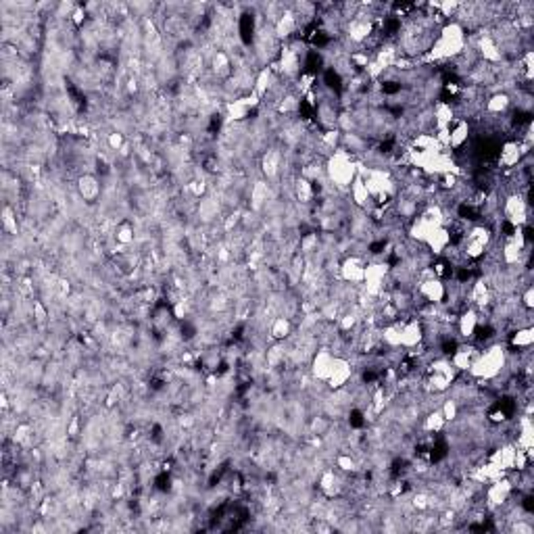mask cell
<instances>
[{
	"mask_svg": "<svg viewBox=\"0 0 534 534\" xmlns=\"http://www.w3.org/2000/svg\"><path fill=\"white\" fill-rule=\"evenodd\" d=\"M78 184H75V192H78V198L84 203V205H96L101 203L103 198V184L99 180V176L94 172H84L78 176V180H75Z\"/></svg>",
	"mask_w": 534,
	"mask_h": 534,
	"instance_id": "1",
	"label": "cell"
},
{
	"mask_svg": "<svg viewBox=\"0 0 534 534\" xmlns=\"http://www.w3.org/2000/svg\"><path fill=\"white\" fill-rule=\"evenodd\" d=\"M534 342V330L532 328H517L509 334V342L507 347L513 349H530Z\"/></svg>",
	"mask_w": 534,
	"mask_h": 534,
	"instance_id": "2",
	"label": "cell"
}]
</instances>
